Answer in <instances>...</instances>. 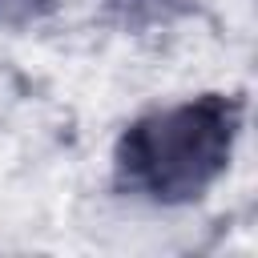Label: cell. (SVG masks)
I'll use <instances>...</instances> for the list:
<instances>
[{
	"label": "cell",
	"instance_id": "cell-1",
	"mask_svg": "<svg viewBox=\"0 0 258 258\" xmlns=\"http://www.w3.org/2000/svg\"><path fill=\"white\" fill-rule=\"evenodd\" d=\"M238 137V109L222 97H198L185 105L141 117L121 141V173L133 189L157 202L202 198L226 169Z\"/></svg>",
	"mask_w": 258,
	"mask_h": 258
},
{
	"label": "cell",
	"instance_id": "cell-2",
	"mask_svg": "<svg viewBox=\"0 0 258 258\" xmlns=\"http://www.w3.org/2000/svg\"><path fill=\"white\" fill-rule=\"evenodd\" d=\"M52 0H0V24H28L36 20Z\"/></svg>",
	"mask_w": 258,
	"mask_h": 258
}]
</instances>
